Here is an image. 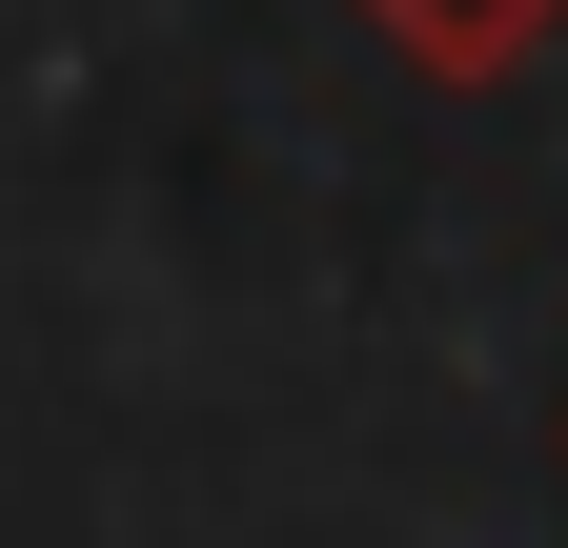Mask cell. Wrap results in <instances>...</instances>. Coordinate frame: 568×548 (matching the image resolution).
<instances>
[{
	"instance_id": "1",
	"label": "cell",
	"mask_w": 568,
	"mask_h": 548,
	"mask_svg": "<svg viewBox=\"0 0 568 548\" xmlns=\"http://www.w3.org/2000/svg\"><path fill=\"white\" fill-rule=\"evenodd\" d=\"M366 21H386L406 61H447V82H487V61H528L568 0H366Z\"/></svg>"
}]
</instances>
